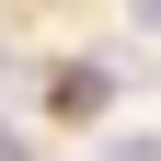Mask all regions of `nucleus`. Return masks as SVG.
<instances>
[{
	"label": "nucleus",
	"instance_id": "nucleus-2",
	"mask_svg": "<svg viewBox=\"0 0 161 161\" xmlns=\"http://www.w3.org/2000/svg\"><path fill=\"white\" fill-rule=\"evenodd\" d=\"M0 161H23V127H0Z\"/></svg>",
	"mask_w": 161,
	"mask_h": 161
},
{
	"label": "nucleus",
	"instance_id": "nucleus-1",
	"mask_svg": "<svg viewBox=\"0 0 161 161\" xmlns=\"http://www.w3.org/2000/svg\"><path fill=\"white\" fill-rule=\"evenodd\" d=\"M104 161H161V138H115V150H104Z\"/></svg>",
	"mask_w": 161,
	"mask_h": 161
}]
</instances>
